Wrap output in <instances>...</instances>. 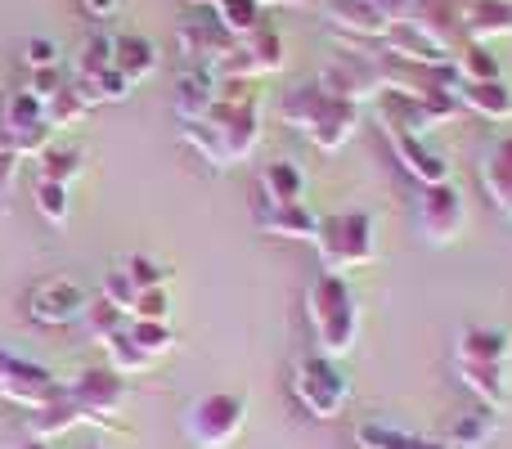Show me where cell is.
Masks as SVG:
<instances>
[{
    "mask_svg": "<svg viewBox=\"0 0 512 449\" xmlns=\"http://www.w3.org/2000/svg\"><path fill=\"white\" fill-rule=\"evenodd\" d=\"M180 140L216 171H230L248 162L261 144V108L248 81H221V99L207 117L180 122Z\"/></svg>",
    "mask_w": 512,
    "mask_h": 449,
    "instance_id": "obj_1",
    "label": "cell"
},
{
    "mask_svg": "<svg viewBox=\"0 0 512 449\" xmlns=\"http://www.w3.org/2000/svg\"><path fill=\"white\" fill-rule=\"evenodd\" d=\"M360 113H364L360 104H351V99L324 90L319 81H310V86H292L288 95L279 99L283 126H292L297 135H306L319 153L346 149L351 135L360 131Z\"/></svg>",
    "mask_w": 512,
    "mask_h": 449,
    "instance_id": "obj_2",
    "label": "cell"
},
{
    "mask_svg": "<svg viewBox=\"0 0 512 449\" xmlns=\"http://www.w3.org/2000/svg\"><path fill=\"white\" fill-rule=\"evenodd\" d=\"M306 324L319 355H328V360H346L360 346V297L342 274L319 270L306 283Z\"/></svg>",
    "mask_w": 512,
    "mask_h": 449,
    "instance_id": "obj_3",
    "label": "cell"
},
{
    "mask_svg": "<svg viewBox=\"0 0 512 449\" xmlns=\"http://www.w3.org/2000/svg\"><path fill=\"white\" fill-rule=\"evenodd\" d=\"M378 216L369 207H351V212H328L319 216L315 229V256L328 274H355L369 270L378 261Z\"/></svg>",
    "mask_w": 512,
    "mask_h": 449,
    "instance_id": "obj_4",
    "label": "cell"
},
{
    "mask_svg": "<svg viewBox=\"0 0 512 449\" xmlns=\"http://www.w3.org/2000/svg\"><path fill=\"white\" fill-rule=\"evenodd\" d=\"M180 432L194 449H234L248 432V396L243 391H207L189 400Z\"/></svg>",
    "mask_w": 512,
    "mask_h": 449,
    "instance_id": "obj_5",
    "label": "cell"
},
{
    "mask_svg": "<svg viewBox=\"0 0 512 449\" xmlns=\"http://www.w3.org/2000/svg\"><path fill=\"white\" fill-rule=\"evenodd\" d=\"M288 387H292V400H297L315 423H333L346 409V400H351V378H346L342 360H328V355H319V351L301 355V360L292 364Z\"/></svg>",
    "mask_w": 512,
    "mask_h": 449,
    "instance_id": "obj_6",
    "label": "cell"
},
{
    "mask_svg": "<svg viewBox=\"0 0 512 449\" xmlns=\"http://www.w3.org/2000/svg\"><path fill=\"white\" fill-rule=\"evenodd\" d=\"M409 14V0H324L319 18L355 45H382V36Z\"/></svg>",
    "mask_w": 512,
    "mask_h": 449,
    "instance_id": "obj_7",
    "label": "cell"
},
{
    "mask_svg": "<svg viewBox=\"0 0 512 449\" xmlns=\"http://www.w3.org/2000/svg\"><path fill=\"white\" fill-rule=\"evenodd\" d=\"M283 68H288V45H283V36L265 23V27H256L252 36H243V41L234 45V54H225V59L216 63L212 77L216 81H248V86H256L261 77H274V72H283Z\"/></svg>",
    "mask_w": 512,
    "mask_h": 449,
    "instance_id": "obj_8",
    "label": "cell"
},
{
    "mask_svg": "<svg viewBox=\"0 0 512 449\" xmlns=\"http://www.w3.org/2000/svg\"><path fill=\"white\" fill-rule=\"evenodd\" d=\"M63 400L81 414V423H113L117 409L126 405V378H117L113 369H81L72 382H63Z\"/></svg>",
    "mask_w": 512,
    "mask_h": 449,
    "instance_id": "obj_9",
    "label": "cell"
},
{
    "mask_svg": "<svg viewBox=\"0 0 512 449\" xmlns=\"http://www.w3.org/2000/svg\"><path fill=\"white\" fill-rule=\"evenodd\" d=\"M414 221H418L423 243H432V247H445V243H454V238L463 234V225H468V203H463V194L454 189V180L427 185L423 194H418Z\"/></svg>",
    "mask_w": 512,
    "mask_h": 449,
    "instance_id": "obj_10",
    "label": "cell"
},
{
    "mask_svg": "<svg viewBox=\"0 0 512 449\" xmlns=\"http://www.w3.org/2000/svg\"><path fill=\"white\" fill-rule=\"evenodd\" d=\"M319 86L351 99V104H360V108L373 104V99L382 95V54H360V50L337 54L333 63H324Z\"/></svg>",
    "mask_w": 512,
    "mask_h": 449,
    "instance_id": "obj_11",
    "label": "cell"
},
{
    "mask_svg": "<svg viewBox=\"0 0 512 449\" xmlns=\"http://www.w3.org/2000/svg\"><path fill=\"white\" fill-rule=\"evenodd\" d=\"M54 396H59V382H54V373L45 369V364L0 351V400L18 405L23 414H32V409L50 405Z\"/></svg>",
    "mask_w": 512,
    "mask_h": 449,
    "instance_id": "obj_12",
    "label": "cell"
},
{
    "mask_svg": "<svg viewBox=\"0 0 512 449\" xmlns=\"http://www.w3.org/2000/svg\"><path fill=\"white\" fill-rule=\"evenodd\" d=\"M90 292L81 288L77 279H45L41 288L27 297V315L36 319L41 328H68L86 315Z\"/></svg>",
    "mask_w": 512,
    "mask_h": 449,
    "instance_id": "obj_13",
    "label": "cell"
},
{
    "mask_svg": "<svg viewBox=\"0 0 512 449\" xmlns=\"http://www.w3.org/2000/svg\"><path fill=\"white\" fill-rule=\"evenodd\" d=\"M176 45H180V54H189V59L198 63V68L212 72L225 54H234L239 36H230L212 14H207V9H198V14H189L185 23L176 27Z\"/></svg>",
    "mask_w": 512,
    "mask_h": 449,
    "instance_id": "obj_14",
    "label": "cell"
},
{
    "mask_svg": "<svg viewBox=\"0 0 512 449\" xmlns=\"http://www.w3.org/2000/svg\"><path fill=\"white\" fill-rule=\"evenodd\" d=\"M477 185H481V194H486V203L495 207L504 221H512V131L495 135V140L481 149Z\"/></svg>",
    "mask_w": 512,
    "mask_h": 449,
    "instance_id": "obj_15",
    "label": "cell"
},
{
    "mask_svg": "<svg viewBox=\"0 0 512 449\" xmlns=\"http://www.w3.org/2000/svg\"><path fill=\"white\" fill-rule=\"evenodd\" d=\"M382 135H387V144H391V153H396L400 171H405V176H414L423 189L450 180V162H445L436 149H427L423 135H409V131H382Z\"/></svg>",
    "mask_w": 512,
    "mask_h": 449,
    "instance_id": "obj_16",
    "label": "cell"
},
{
    "mask_svg": "<svg viewBox=\"0 0 512 449\" xmlns=\"http://www.w3.org/2000/svg\"><path fill=\"white\" fill-rule=\"evenodd\" d=\"M256 225L270 238H288V243H315L319 216L306 203H261L256 198Z\"/></svg>",
    "mask_w": 512,
    "mask_h": 449,
    "instance_id": "obj_17",
    "label": "cell"
},
{
    "mask_svg": "<svg viewBox=\"0 0 512 449\" xmlns=\"http://www.w3.org/2000/svg\"><path fill=\"white\" fill-rule=\"evenodd\" d=\"M512 360V333L495 324H468L454 342V364H508Z\"/></svg>",
    "mask_w": 512,
    "mask_h": 449,
    "instance_id": "obj_18",
    "label": "cell"
},
{
    "mask_svg": "<svg viewBox=\"0 0 512 449\" xmlns=\"http://www.w3.org/2000/svg\"><path fill=\"white\" fill-rule=\"evenodd\" d=\"M454 99H459V108L486 117V122H499V126L512 122V86L504 77H499V81H463L459 77Z\"/></svg>",
    "mask_w": 512,
    "mask_h": 449,
    "instance_id": "obj_19",
    "label": "cell"
},
{
    "mask_svg": "<svg viewBox=\"0 0 512 449\" xmlns=\"http://www.w3.org/2000/svg\"><path fill=\"white\" fill-rule=\"evenodd\" d=\"M463 36L477 45H490L499 36H512V0H468L459 14Z\"/></svg>",
    "mask_w": 512,
    "mask_h": 449,
    "instance_id": "obj_20",
    "label": "cell"
},
{
    "mask_svg": "<svg viewBox=\"0 0 512 449\" xmlns=\"http://www.w3.org/2000/svg\"><path fill=\"white\" fill-rule=\"evenodd\" d=\"M459 382L481 400V405L499 409L504 414L512 400V382H508V364H454Z\"/></svg>",
    "mask_w": 512,
    "mask_h": 449,
    "instance_id": "obj_21",
    "label": "cell"
},
{
    "mask_svg": "<svg viewBox=\"0 0 512 449\" xmlns=\"http://www.w3.org/2000/svg\"><path fill=\"white\" fill-rule=\"evenodd\" d=\"M113 68L122 72L131 86H144V81L158 72V45L140 32H126V36H113Z\"/></svg>",
    "mask_w": 512,
    "mask_h": 449,
    "instance_id": "obj_22",
    "label": "cell"
},
{
    "mask_svg": "<svg viewBox=\"0 0 512 449\" xmlns=\"http://www.w3.org/2000/svg\"><path fill=\"white\" fill-rule=\"evenodd\" d=\"M216 99H221V81H216L212 72L189 68L185 77L176 81V117L180 122H198V117H207L216 108Z\"/></svg>",
    "mask_w": 512,
    "mask_h": 449,
    "instance_id": "obj_23",
    "label": "cell"
},
{
    "mask_svg": "<svg viewBox=\"0 0 512 449\" xmlns=\"http://www.w3.org/2000/svg\"><path fill=\"white\" fill-rule=\"evenodd\" d=\"M189 5L207 9V14H212L230 36H239V41L252 36L256 27H265V9L256 5V0H189Z\"/></svg>",
    "mask_w": 512,
    "mask_h": 449,
    "instance_id": "obj_24",
    "label": "cell"
},
{
    "mask_svg": "<svg viewBox=\"0 0 512 449\" xmlns=\"http://www.w3.org/2000/svg\"><path fill=\"white\" fill-rule=\"evenodd\" d=\"M355 445L360 449H450V441L414 436V432L391 427V423H355Z\"/></svg>",
    "mask_w": 512,
    "mask_h": 449,
    "instance_id": "obj_25",
    "label": "cell"
},
{
    "mask_svg": "<svg viewBox=\"0 0 512 449\" xmlns=\"http://www.w3.org/2000/svg\"><path fill=\"white\" fill-rule=\"evenodd\" d=\"M495 436H499V409L477 405V409H468V414L454 418L450 449H486Z\"/></svg>",
    "mask_w": 512,
    "mask_h": 449,
    "instance_id": "obj_26",
    "label": "cell"
},
{
    "mask_svg": "<svg viewBox=\"0 0 512 449\" xmlns=\"http://www.w3.org/2000/svg\"><path fill=\"white\" fill-rule=\"evenodd\" d=\"M301 194H306V176L292 162L261 167V203H301Z\"/></svg>",
    "mask_w": 512,
    "mask_h": 449,
    "instance_id": "obj_27",
    "label": "cell"
},
{
    "mask_svg": "<svg viewBox=\"0 0 512 449\" xmlns=\"http://www.w3.org/2000/svg\"><path fill=\"white\" fill-rule=\"evenodd\" d=\"M36 162H41V167H36V180H54V185H68V189L86 176V153L81 149H54L50 144Z\"/></svg>",
    "mask_w": 512,
    "mask_h": 449,
    "instance_id": "obj_28",
    "label": "cell"
},
{
    "mask_svg": "<svg viewBox=\"0 0 512 449\" xmlns=\"http://www.w3.org/2000/svg\"><path fill=\"white\" fill-rule=\"evenodd\" d=\"M104 355H108V369H113L117 378H144V373L158 364V360H149V355H144L140 346L131 342V337H126V328H122L117 337H108V342H104Z\"/></svg>",
    "mask_w": 512,
    "mask_h": 449,
    "instance_id": "obj_29",
    "label": "cell"
},
{
    "mask_svg": "<svg viewBox=\"0 0 512 449\" xmlns=\"http://www.w3.org/2000/svg\"><path fill=\"white\" fill-rule=\"evenodd\" d=\"M126 337H131L149 360H162V355L176 351V333H171V324H162V319H126Z\"/></svg>",
    "mask_w": 512,
    "mask_h": 449,
    "instance_id": "obj_30",
    "label": "cell"
},
{
    "mask_svg": "<svg viewBox=\"0 0 512 449\" xmlns=\"http://www.w3.org/2000/svg\"><path fill=\"white\" fill-rule=\"evenodd\" d=\"M454 72H459L463 81H499L504 77V63L490 54V45L468 41L459 54H454Z\"/></svg>",
    "mask_w": 512,
    "mask_h": 449,
    "instance_id": "obj_31",
    "label": "cell"
},
{
    "mask_svg": "<svg viewBox=\"0 0 512 449\" xmlns=\"http://www.w3.org/2000/svg\"><path fill=\"white\" fill-rule=\"evenodd\" d=\"M32 198H36V212H41L45 225H54V229L68 225V216H72V194H68V185H54V180H36Z\"/></svg>",
    "mask_w": 512,
    "mask_h": 449,
    "instance_id": "obj_32",
    "label": "cell"
},
{
    "mask_svg": "<svg viewBox=\"0 0 512 449\" xmlns=\"http://www.w3.org/2000/svg\"><path fill=\"white\" fill-rule=\"evenodd\" d=\"M86 113H90V104H86V95H81L72 81H63L59 95L45 99V122H50L54 131H63V126H77Z\"/></svg>",
    "mask_w": 512,
    "mask_h": 449,
    "instance_id": "obj_33",
    "label": "cell"
},
{
    "mask_svg": "<svg viewBox=\"0 0 512 449\" xmlns=\"http://www.w3.org/2000/svg\"><path fill=\"white\" fill-rule=\"evenodd\" d=\"M81 324H86L90 342H99V346H104L108 337H117V333H122V328H126V310H117L113 301H104V297H99V301H90V306H86V315H81Z\"/></svg>",
    "mask_w": 512,
    "mask_h": 449,
    "instance_id": "obj_34",
    "label": "cell"
},
{
    "mask_svg": "<svg viewBox=\"0 0 512 449\" xmlns=\"http://www.w3.org/2000/svg\"><path fill=\"white\" fill-rule=\"evenodd\" d=\"M117 265H122L126 279H131L140 292H144V288H167V283H171V270H167L162 261H153L149 252H131L126 261H117Z\"/></svg>",
    "mask_w": 512,
    "mask_h": 449,
    "instance_id": "obj_35",
    "label": "cell"
},
{
    "mask_svg": "<svg viewBox=\"0 0 512 449\" xmlns=\"http://www.w3.org/2000/svg\"><path fill=\"white\" fill-rule=\"evenodd\" d=\"M32 122H45V104L32 95V90H9L5 95V126L0 131H14V126H32Z\"/></svg>",
    "mask_w": 512,
    "mask_h": 449,
    "instance_id": "obj_36",
    "label": "cell"
},
{
    "mask_svg": "<svg viewBox=\"0 0 512 449\" xmlns=\"http://www.w3.org/2000/svg\"><path fill=\"white\" fill-rule=\"evenodd\" d=\"M113 68V36H90L77 54V81L95 77V72Z\"/></svg>",
    "mask_w": 512,
    "mask_h": 449,
    "instance_id": "obj_37",
    "label": "cell"
},
{
    "mask_svg": "<svg viewBox=\"0 0 512 449\" xmlns=\"http://www.w3.org/2000/svg\"><path fill=\"white\" fill-rule=\"evenodd\" d=\"M99 297L113 301L117 310H131V306H135V297H140V288H135V283L126 279L122 265H113V270H104V279H99Z\"/></svg>",
    "mask_w": 512,
    "mask_h": 449,
    "instance_id": "obj_38",
    "label": "cell"
},
{
    "mask_svg": "<svg viewBox=\"0 0 512 449\" xmlns=\"http://www.w3.org/2000/svg\"><path fill=\"white\" fill-rule=\"evenodd\" d=\"M126 319H162V324H171V292L167 288H144L140 297H135V306L126 310Z\"/></svg>",
    "mask_w": 512,
    "mask_h": 449,
    "instance_id": "obj_39",
    "label": "cell"
},
{
    "mask_svg": "<svg viewBox=\"0 0 512 449\" xmlns=\"http://www.w3.org/2000/svg\"><path fill=\"white\" fill-rule=\"evenodd\" d=\"M23 63L32 72H50V68H59V45L50 41V36H27V45H23Z\"/></svg>",
    "mask_w": 512,
    "mask_h": 449,
    "instance_id": "obj_40",
    "label": "cell"
},
{
    "mask_svg": "<svg viewBox=\"0 0 512 449\" xmlns=\"http://www.w3.org/2000/svg\"><path fill=\"white\" fill-rule=\"evenodd\" d=\"M27 90H32L36 99H54L63 90V77H59V68H50V72H32V77H27Z\"/></svg>",
    "mask_w": 512,
    "mask_h": 449,
    "instance_id": "obj_41",
    "label": "cell"
},
{
    "mask_svg": "<svg viewBox=\"0 0 512 449\" xmlns=\"http://www.w3.org/2000/svg\"><path fill=\"white\" fill-rule=\"evenodd\" d=\"M18 153L9 149V144H0V194H9V185H14V176H18Z\"/></svg>",
    "mask_w": 512,
    "mask_h": 449,
    "instance_id": "obj_42",
    "label": "cell"
},
{
    "mask_svg": "<svg viewBox=\"0 0 512 449\" xmlns=\"http://www.w3.org/2000/svg\"><path fill=\"white\" fill-rule=\"evenodd\" d=\"M81 9H86L90 18H113L117 14V5H122V0H77Z\"/></svg>",
    "mask_w": 512,
    "mask_h": 449,
    "instance_id": "obj_43",
    "label": "cell"
},
{
    "mask_svg": "<svg viewBox=\"0 0 512 449\" xmlns=\"http://www.w3.org/2000/svg\"><path fill=\"white\" fill-rule=\"evenodd\" d=\"M256 5H261L265 14H270V9H301L306 0H256Z\"/></svg>",
    "mask_w": 512,
    "mask_h": 449,
    "instance_id": "obj_44",
    "label": "cell"
},
{
    "mask_svg": "<svg viewBox=\"0 0 512 449\" xmlns=\"http://www.w3.org/2000/svg\"><path fill=\"white\" fill-rule=\"evenodd\" d=\"M14 449H54L50 441H36V436H27V441H18Z\"/></svg>",
    "mask_w": 512,
    "mask_h": 449,
    "instance_id": "obj_45",
    "label": "cell"
},
{
    "mask_svg": "<svg viewBox=\"0 0 512 449\" xmlns=\"http://www.w3.org/2000/svg\"><path fill=\"white\" fill-rule=\"evenodd\" d=\"M0 126H5V95H0Z\"/></svg>",
    "mask_w": 512,
    "mask_h": 449,
    "instance_id": "obj_46",
    "label": "cell"
},
{
    "mask_svg": "<svg viewBox=\"0 0 512 449\" xmlns=\"http://www.w3.org/2000/svg\"><path fill=\"white\" fill-rule=\"evenodd\" d=\"M81 449H108V445H81Z\"/></svg>",
    "mask_w": 512,
    "mask_h": 449,
    "instance_id": "obj_47",
    "label": "cell"
}]
</instances>
